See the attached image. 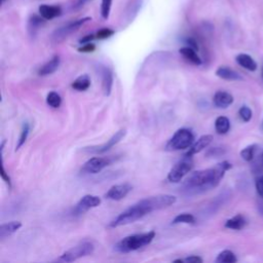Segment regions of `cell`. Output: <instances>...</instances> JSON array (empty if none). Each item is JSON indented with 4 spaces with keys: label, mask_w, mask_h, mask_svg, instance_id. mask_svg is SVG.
<instances>
[{
    "label": "cell",
    "mask_w": 263,
    "mask_h": 263,
    "mask_svg": "<svg viewBox=\"0 0 263 263\" xmlns=\"http://www.w3.org/2000/svg\"><path fill=\"white\" fill-rule=\"evenodd\" d=\"M176 200V196L171 194H157L154 196L143 198L124 210L122 213H120L115 219H113L109 223V227L115 228L134 223L154 211L164 209L174 204Z\"/></svg>",
    "instance_id": "obj_1"
},
{
    "label": "cell",
    "mask_w": 263,
    "mask_h": 263,
    "mask_svg": "<svg viewBox=\"0 0 263 263\" xmlns=\"http://www.w3.org/2000/svg\"><path fill=\"white\" fill-rule=\"evenodd\" d=\"M229 161H222L215 167L199 170L191 173L183 183V188L187 193L196 194L201 193L216 187L225 173L231 168Z\"/></svg>",
    "instance_id": "obj_2"
},
{
    "label": "cell",
    "mask_w": 263,
    "mask_h": 263,
    "mask_svg": "<svg viewBox=\"0 0 263 263\" xmlns=\"http://www.w3.org/2000/svg\"><path fill=\"white\" fill-rule=\"evenodd\" d=\"M154 237H155V231L132 234L119 240L114 246V250L119 253L134 252L149 245Z\"/></svg>",
    "instance_id": "obj_3"
},
{
    "label": "cell",
    "mask_w": 263,
    "mask_h": 263,
    "mask_svg": "<svg viewBox=\"0 0 263 263\" xmlns=\"http://www.w3.org/2000/svg\"><path fill=\"white\" fill-rule=\"evenodd\" d=\"M194 142V135L188 128L178 129L173 137L167 141L165 150L167 151H179L189 148Z\"/></svg>",
    "instance_id": "obj_4"
},
{
    "label": "cell",
    "mask_w": 263,
    "mask_h": 263,
    "mask_svg": "<svg viewBox=\"0 0 263 263\" xmlns=\"http://www.w3.org/2000/svg\"><path fill=\"white\" fill-rule=\"evenodd\" d=\"M89 21H91V18L89 16H85L82 18H78V20L69 22V23L57 28L50 36L51 41L53 43L63 42L65 39H67L70 35H72L74 32L79 30L85 23H87Z\"/></svg>",
    "instance_id": "obj_5"
},
{
    "label": "cell",
    "mask_w": 263,
    "mask_h": 263,
    "mask_svg": "<svg viewBox=\"0 0 263 263\" xmlns=\"http://www.w3.org/2000/svg\"><path fill=\"white\" fill-rule=\"evenodd\" d=\"M193 160L191 156L184 155L182 159H180L168 172L167 180L172 183H179L183 180V178L189 174L193 167Z\"/></svg>",
    "instance_id": "obj_6"
},
{
    "label": "cell",
    "mask_w": 263,
    "mask_h": 263,
    "mask_svg": "<svg viewBox=\"0 0 263 263\" xmlns=\"http://www.w3.org/2000/svg\"><path fill=\"white\" fill-rule=\"evenodd\" d=\"M95 247L90 241H83L79 245L71 248L70 250L66 251L60 258L59 261L63 262H73L82 257L89 256L93 253Z\"/></svg>",
    "instance_id": "obj_7"
},
{
    "label": "cell",
    "mask_w": 263,
    "mask_h": 263,
    "mask_svg": "<svg viewBox=\"0 0 263 263\" xmlns=\"http://www.w3.org/2000/svg\"><path fill=\"white\" fill-rule=\"evenodd\" d=\"M126 134V129L125 128H121L119 130H117L107 142L101 144V145H96V146H89V147H85L83 148V151L87 152V153H93V154H102L106 151H108L109 149H111L113 146H115L116 144H118L125 136Z\"/></svg>",
    "instance_id": "obj_8"
},
{
    "label": "cell",
    "mask_w": 263,
    "mask_h": 263,
    "mask_svg": "<svg viewBox=\"0 0 263 263\" xmlns=\"http://www.w3.org/2000/svg\"><path fill=\"white\" fill-rule=\"evenodd\" d=\"M110 163H111L110 158L95 156V157H91L87 161L84 162V164L81 167V173H83V174H98L102 170H104L106 166H108Z\"/></svg>",
    "instance_id": "obj_9"
},
{
    "label": "cell",
    "mask_w": 263,
    "mask_h": 263,
    "mask_svg": "<svg viewBox=\"0 0 263 263\" xmlns=\"http://www.w3.org/2000/svg\"><path fill=\"white\" fill-rule=\"evenodd\" d=\"M100 204H101V198L99 196L92 195V194H86L80 198V200L77 202L74 211L76 214H83V213L87 212L88 210L96 208Z\"/></svg>",
    "instance_id": "obj_10"
},
{
    "label": "cell",
    "mask_w": 263,
    "mask_h": 263,
    "mask_svg": "<svg viewBox=\"0 0 263 263\" xmlns=\"http://www.w3.org/2000/svg\"><path fill=\"white\" fill-rule=\"evenodd\" d=\"M132 189H133V186L127 183L113 185L107 191V193L105 194V197L111 200H121L129 193Z\"/></svg>",
    "instance_id": "obj_11"
},
{
    "label": "cell",
    "mask_w": 263,
    "mask_h": 263,
    "mask_svg": "<svg viewBox=\"0 0 263 263\" xmlns=\"http://www.w3.org/2000/svg\"><path fill=\"white\" fill-rule=\"evenodd\" d=\"M213 141V136L212 135H203L201 136L196 142H194L190 147L189 150L185 153L187 156H192L193 154H196L206 148Z\"/></svg>",
    "instance_id": "obj_12"
},
{
    "label": "cell",
    "mask_w": 263,
    "mask_h": 263,
    "mask_svg": "<svg viewBox=\"0 0 263 263\" xmlns=\"http://www.w3.org/2000/svg\"><path fill=\"white\" fill-rule=\"evenodd\" d=\"M213 103L216 107L225 109L229 107L233 103V97L231 93L224 91V90H218L213 98Z\"/></svg>",
    "instance_id": "obj_13"
},
{
    "label": "cell",
    "mask_w": 263,
    "mask_h": 263,
    "mask_svg": "<svg viewBox=\"0 0 263 263\" xmlns=\"http://www.w3.org/2000/svg\"><path fill=\"white\" fill-rule=\"evenodd\" d=\"M39 14L44 20H52L62 14V8L59 5H46L42 4L39 6Z\"/></svg>",
    "instance_id": "obj_14"
},
{
    "label": "cell",
    "mask_w": 263,
    "mask_h": 263,
    "mask_svg": "<svg viewBox=\"0 0 263 263\" xmlns=\"http://www.w3.org/2000/svg\"><path fill=\"white\" fill-rule=\"evenodd\" d=\"M216 75L224 80H229V81H238V80H242V76L237 73L236 71L232 70L231 68L225 67V66H221L216 70Z\"/></svg>",
    "instance_id": "obj_15"
},
{
    "label": "cell",
    "mask_w": 263,
    "mask_h": 263,
    "mask_svg": "<svg viewBox=\"0 0 263 263\" xmlns=\"http://www.w3.org/2000/svg\"><path fill=\"white\" fill-rule=\"evenodd\" d=\"M60 62H61L60 57L59 55H53L48 62H46L44 65H42L40 67V69L38 70V74L40 76H46V75L52 74L59 68Z\"/></svg>",
    "instance_id": "obj_16"
},
{
    "label": "cell",
    "mask_w": 263,
    "mask_h": 263,
    "mask_svg": "<svg viewBox=\"0 0 263 263\" xmlns=\"http://www.w3.org/2000/svg\"><path fill=\"white\" fill-rule=\"evenodd\" d=\"M44 24V18L38 14H31L28 20V33L29 35L34 38L38 32V30Z\"/></svg>",
    "instance_id": "obj_17"
},
{
    "label": "cell",
    "mask_w": 263,
    "mask_h": 263,
    "mask_svg": "<svg viewBox=\"0 0 263 263\" xmlns=\"http://www.w3.org/2000/svg\"><path fill=\"white\" fill-rule=\"evenodd\" d=\"M102 87L105 96H109L111 93L112 85H113V75L109 68L104 67L102 69Z\"/></svg>",
    "instance_id": "obj_18"
},
{
    "label": "cell",
    "mask_w": 263,
    "mask_h": 263,
    "mask_svg": "<svg viewBox=\"0 0 263 263\" xmlns=\"http://www.w3.org/2000/svg\"><path fill=\"white\" fill-rule=\"evenodd\" d=\"M235 61L240 67H242L251 72H253L257 69V63L254 61V59L251 55H249L247 53L237 54L235 58Z\"/></svg>",
    "instance_id": "obj_19"
},
{
    "label": "cell",
    "mask_w": 263,
    "mask_h": 263,
    "mask_svg": "<svg viewBox=\"0 0 263 263\" xmlns=\"http://www.w3.org/2000/svg\"><path fill=\"white\" fill-rule=\"evenodd\" d=\"M22 227V222L20 221H11L8 223H4L0 226V237L3 239L14 232H16Z\"/></svg>",
    "instance_id": "obj_20"
},
{
    "label": "cell",
    "mask_w": 263,
    "mask_h": 263,
    "mask_svg": "<svg viewBox=\"0 0 263 263\" xmlns=\"http://www.w3.org/2000/svg\"><path fill=\"white\" fill-rule=\"evenodd\" d=\"M179 52L187 60L189 61L190 63L196 65V66H199L201 64V60L200 58L198 57L197 52L195 49H193L192 47H189V46H185V47H182L179 49Z\"/></svg>",
    "instance_id": "obj_21"
},
{
    "label": "cell",
    "mask_w": 263,
    "mask_h": 263,
    "mask_svg": "<svg viewBox=\"0 0 263 263\" xmlns=\"http://www.w3.org/2000/svg\"><path fill=\"white\" fill-rule=\"evenodd\" d=\"M245 225H246V219L240 214L235 215L234 217L228 219L225 222V227L232 230H240L245 227Z\"/></svg>",
    "instance_id": "obj_22"
},
{
    "label": "cell",
    "mask_w": 263,
    "mask_h": 263,
    "mask_svg": "<svg viewBox=\"0 0 263 263\" xmlns=\"http://www.w3.org/2000/svg\"><path fill=\"white\" fill-rule=\"evenodd\" d=\"M215 129L219 135H225L230 129V121L226 116H219L215 121Z\"/></svg>",
    "instance_id": "obj_23"
},
{
    "label": "cell",
    "mask_w": 263,
    "mask_h": 263,
    "mask_svg": "<svg viewBox=\"0 0 263 263\" xmlns=\"http://www.w3.org/2000/svg\"><path fill=\"white\" fill-rule=\"evenodd\" d=\"M71 86L78 90V91H83V90H86L89 86H90V79L88 77V75L84 74V75H81L79 77H77L71 84Z\"/></svg>",
    "instance_id": "obj_24"
},
{
    "label": "cell",
    "mask_w": 263,
    "mask_h": 263,
    "mask_svg": "<svg viewBox=\"0 0 263 263\" xmlns=\"http://www.w3.org/2000/svg\"><path fill=\"white\" fill-rule=\"evenodd\" d=\"M236 261H237V258L235 257L234 253L230 250L222 251L216 258V262H219V263H234Z\"/></svg>",
    "instance_id": "obj_25"
},
{
    "label": "cell",
    "mask_w": 263,
    "mask_h": 263,
    "mask_svg": "<svg viewBox=\"0 0 263 263\" xmlns=\"http://www.w3.org/2000/svg\"><path fill=\"white\" fill-rule=\"evenodd\" d=\"M173 224H180V223H184V224H194L195 223V218L192 214L189 213H182L177 215L174 220L172 221Z\"/></svg>",
    "instance_id": "obj_26"
},
{
    "label": "cell",
    "mask_w": 263,
    "mask_h": 263,
    "mask_svg": "<svg viewBox=\"0 0 263 263\" xmlns=\"http://www.w3.org/2000/svg\"><path fill=\"white\" fill-rule=\"evenodd\" d=\"M46 103L51 108H59L62 104V98L58 92L50 91L46 97Z\"/></svg>",
    "instance_id": "obj_27"
},
{
    "label": "cell",
    "mask_w": 263,
    "mask_h": 263,
    "mask_svg": "<svg viewBox=\"0 0 263 263\" xmlns=\"http://www.w3.org/2000/svg\"><path fill=\"white\" fill-rule=\"evenodd\" d=\"M29 132H30V125H29L28 122H25L23 124V127H22V130H21V135H20L16 147H15V150H18L25 144V142H26V140L28 138Z\"/></svg>",
    "instance_id": "obj_28"
},
{
    "label": "cell",
    "mask_w": 263,
    "mask_h": 263,
    "mask_svg": "<svg viewBox=\"0 0 263 263\" xmlns=\"http://www.w3.org/2000/svg\"><path fill=\"white\" fill-rule=\"evenodd\" d=\"M256 145H249L246 148H243L240 151V157L246 161H251L254 158L255 151H256Z\"/></svg>",
    "instance_id": "obj_29"
},
{
    "label": "cell",
    "mask_w": 263,
    "mask_h": 263,
    "mask_svg": "<svg viewBox=\"0 0 263 263\" xmlns=\"http://www.w3.org/2000/svg\"><path fill=\"white\" fill-rule=\"evenodd\" d=\"M141 0H132L130 3H128L127 5V15H128V20H133V17L138 13L139 8L141 7Z\"/></svg>",
    "instance_id": "obj_30"
},
{
    "label": "cell",
    "mask_w": 263,
    "mask_h": 263,
    "mask_svg": "<svg viewBox=\"0 0 263 263\" xmlns=\"http://www.w3.org/2000/svg\"><path fill=\"white\" fill-rule=\"evenodd\" d=\"M238 115L240 117V119L245 122H248L252 119L253 116V112L252 110L248 107V106H241L238 110Z\"/></svg>",
    "instance_id": "obj_31"
},
{
    "label": "cell",
    "mask_w": 263,
    "mask_h": 263,
    "mask_svg": "<svg viewBox=\"0 0 263 263\" xmlns=\"http://www.w3.org/2000/svg\"><path fill=\"white\" fill-rule=\"evenodd\" d=\"M111 5H112V0H102L101 15L104 20H107L109 17L110 10H111Z\"/></svg>",
    "instance_id": "obj_32"
},
{
    "label": "cell",
    "mask_w": 263,
    "mask_h": 263,
    "mask_svg": "<svg viewBox=\"0 0 263 263\" xmlns=\"http://www.w3.org/2000/svg\"><path fill=\"white\" fill-rule=\"evenodd\" d=\"M114 33L115 32L110 28H103L96 33V38L97 39H107V38L111 37Z\"/></svg>",
    "instance_id": "obj_33"
},
{
    "label": "cell",
    "mask_w": 263,
    "mask_h": 263,
    "mask_svg": "<svg viewBox=\"0 0 263 263\" xmlns=\"http://www.w3.org/2000/svg\"><path fill=\"white\" fill-rule=\"evenodd\" d=\"M202 258H200L199 256H190V257H187V258H184V259H177L175 260V262H189V263H202Z\"/></svg>",
    "instance_id": "obj_34"
},
{
    "label": "cell",
    "mask_w": 263,
    "mask_h": 263,
    "mask_svg": "<svg viewBox=\"0 0 263 263\" xmlns=\"http://www.w3.org/2000/svg\"><path fill=\"white\" fill-rule=\"evenodd\" d=\"M96 49V45L91 42L88 43H84L82 46H80L78 48L79 52H92Z\"/></svg>",
    "instance_id": "obj_35"
},
{
    "label": "cell",
    "mask_w": 263,
    "mask_h": 263,
    "mask_svg": "<svg viewBox=\"0 0 263 263\" xmlns=\"http://www.w3.org/2000/svg\"><path fill=\"white\" fill-rule=\"evenodd\" d=\"M0 175H1V178L2 180L10 187L11 186V181H10V177L7 175V173L5 172V168H4V165L3 163H1L0 165Z\"/></svg>",
    "instance_id": "obj_36"
},
{
    "label": "cell",
    "mask_w": 263,
    "mask_h": 263,
    "mask_svg": "<svg viewBox=\"0 0 263 263\" xmlns=\"http://www.w3.org/2000/svg\"><path fill=\"white\" fill-rule=\"evenodd\" d=\"M225 153V150L221 147H214L213 149H211L209 152H208V155H211V156H220V155H223Z\"/></svg>",
    "instance_id": "obj_37"
},
{
    "label": "cell",
    "mask_w": 263,
    "mask_h": 263,
    "mask_svg": "<svg viewBox=\"0 0 263 263\" xmlns=\"http://www.w3.org/2000/svg\"><path fill=\"white\" fill-rule=\"evenodd\" d=\"M184 42L186 43V46H189V47H192L193 49L195 50H198V44H197V41L192 38V37H187Z\"/></svg>",
    "instance_id": "obj_38"
},
{
    "label": "cell",
    "mask_w": 263,
    "mask_h": 263,
    "mask_svg": "<svg viewBox=\"0 0 263 263\" xmlns=\"http://www.w3.org/2000/svg\"><path fill=\"white\" fill-rule=\"evenodd\" d=\"M256 190H257V193L263 197V176L259 177L256 181Z\"/></svg>",
    "instance_id": "obj_39"
},
{
    "label": "cell",
    "mask_w": 263,
    "mask_h": 263,
    "mask_svg": "<svg viewBox=\"0 0 263 263\" xmlns=\"http://www.w3.org/2000/svg\"><path fill=\"white\" fill-rule=\"evenodd\" d=\"M95 38H96V34H87V35L83 36V37L79 40V43H80V44L88 43V42H91Z\"/></svg>",
    "instance_id": "obj_40"
},
{
    "label": "cell",
    "mask_w": 263,
    "mask_h": 263,
    "mask_svg": "<svg viewBox=\"0 0 263 263\" xmlns=\"http://www.w3.org/2000/svg\"><path fill=\"white\" fill-rule=\"evenodd\" d=\"M90 1H92V0H77V1H76V3L74 4L73 8H74V9H79V8L83 7L86 3L90 2Z\"/></svg>",
    "instance_id": "obj_41"
},
{
    "label": "cell",
    "mask_w": 263,
    "mask_h": 263,
    "mask_svg": "<svg viewBox=\"0 0 263 263\" xmlns=\"http://www.w3.org/2000/svg\"><path fill=\"white\" fill-rule=\"evenodd\" d=\"M4 2H5V0H0V4H1V5H3Z\"/></svg>",
    "instance_id": "obj_42"
},
{
    "label": "cell",
    "mask_w": 263,
    "mask_h": 263,
    "mask_svg": "<svg viewBox=\"0 0 263 263\" xmlns=\"http://www.w3.org/2000/svg\"><path fill=\"white\" fill-rule=\"evenodd\" d=\"M262 78H263V66H262Z\"/></svg>",
    "instance_id": "obj_43"
},
{
    "label": "cell",
    "mask_w": 263,
    "mask_h": 263,
    "mask_svg": "<svg viewBox=\"0 0 263 263\" xmlns=\"http://www.w3.org/2000/svg\"><path fill=\"white\" fill-rule=\"evenodd\" d=\"M261 212H262V213H263V205H262V206H261Z\"/></svg>",
    "instance_id": "obj_44"
},
{
    "label": "cell",
    "mask_w": 263,
    "mask_h": 263,
    "mask_svg": "<svg viewBox=\"0 0 263 263\" xmlns=\"http://www.w3.org/2000/svg\"><path fill=\"white\" fill-rule=\"evenodd\" d=\"M262 156H263V151H262Z\"/></svg>",
    "instance_id": "obj_45"
},
{
    "label": "cell",
    "mask_w": 263,
    "mask_h": 263,
    "mask_svg": "<svg viewBox=\"0 0 263 263\" xmlns=\"http://www.w3.org/2000/svg\"><path fill=\"white\" fill-rule=\"evenodd\" d=\"M262 123H263V121H262Z\"/></svg>",
    "instance_id": "obj_46"
}]
</instances>
